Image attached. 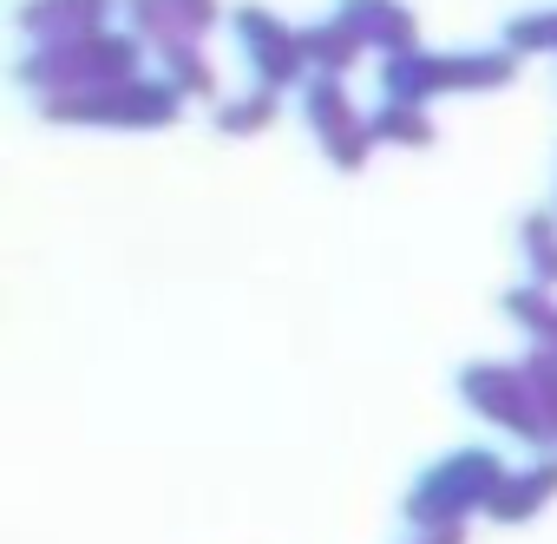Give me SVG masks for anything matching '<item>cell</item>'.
<instances>
[{
	"label": "cell",
	"mask_w": 557,
	"mask_h": 544,
	"mask_svg": "<svg viewBox=\"0 0 557 544\" xmlns=\"http://www.w3.org/2000/svg\"><path fill=\"white\" fill-rule=\"evenodd\" d=\"M125 79H138V34L60 40V47H34L21 60V86H34L40 99H79V92H106Z\"/></svg>",
	"instance_id": "1"
},
{
	"label": "cell",
	"mask_w": 557,
	"mask_h": 544,
	"mask_svg": "<svg viewBox=\"0 0 557 544\" xmlns=\"http://www.w3.org/2000/svg\"><path fill=\"white\" fill-rule=\"evenodd\" d=\"M505 479H511V472L498 466V453L459 446V453L433 459V466L413 479V492H407L400 511H407V524H420V531H453V524H466L472 511H485Z\"/></svg>",
	"instance_id": "2"
},
{
	"label": "cell",
	"mask_w": 557,
	"mask_h": 544,
	"mask_svg": "<svg viewBox=\"0 0 557 544\" xmlns=\"http://www.w3.org/2000/svg\"><path fill=\"white\" fill-rule=\"evenodd\" d=\"M459 400H466L479 420L505 426L511 440H531V446H557V440H550V420H544V400L524 387L518 361H472V368L459 374Z\"/></svg>",
	"instance_id": "3"
},
{
	"label": "cell",
	"mask_w": 557,
	"mask_h": 544,
	"mask_svg": "<svg viewBox=\"0 0 557 544\" xmlns=\"http://www.w3.org/2000/svg\"><path fill=\"white\" fill-rule=\"evenodd\" d=\"M184 106V92L171 79H125V86H106V92H79V99H47L40 112L53 125H171Z\"/></svg>",
	"instance_id": "4"
},
{
	"label": "cell",
	"mask_w": 557,
	"mask_h": 544,
	"mask_svg": "<svg viewBox=\"0 0 557 544\" xmlns=\"http://www.w3.org/2000/svg\"><path fill=\"white\" fill-rule=\"evenodd\" d=\"M236 40L256 66V86L283 92V86H309V60H302V27H289L269 8H243L236 14Z\"/></svg>",
	"instance_id": "5"
},
{
	"label": "cell",
	"mask_w": 557,
	"mask_h": 544,
	"mask_svg": "<svg viewBox=\"0 0 557 544\" xmlns=\"http://www.w3.org/2000/svg\"><path fill=\"white\" fill-rule=\"evenodd\" d=\"M335 21H342L368 53H381V60H400V53H413V40H420V21L407 14V0H342Z\"/></svg>",
	"instance_id": "6"
},
{
	"label": "cell",
	"mask_w": 557,
	"mask_h": 544,
	"mask_svg": "<svg viewBox=\"0 0 557 544\" xmlns=\"http://www.w3.org/2000/svg\"><path fill=\"white\" fill-rule=\"evenodd\" d=\"M125 0H27L21 8V34L34 47H60V40H92L106 34V14Z\"/></svg>",
	"instance_id": "7"
},
{
	"label": "cell",
	"mask_w": 557,
	"mask_h": 544,
	"mask_svg": "<svg viewBox=\"0 0 557 544\" xmlns=\"http://www.w3.org/2000/svg\"><path fill=\"white\" fill-rule=\"evenodd\" d=\"M440 92H453L446 53L413 47V53H400V60L381 66V99H387V106H426V99H440Z\"/></svg>",
	"instance_id": "8"
},
{
	"label": "cell",
	"mask_w": 557,
	"mask_h": 544,
	"mask_svg": "<svg viewBox=\"0 0 557 544\" xmlns=\"http://www.w3.org/2000/svg\"><path fill=\"white\" fill-rule=\"evenodd\" d=\"M550 498H557V459H544V466H531V472H511V479L492 492L485 518H498V524H524V518H537Z\"/></svg>",
	"instance_id": "9"
},
{
	"label": "cell",
	"mask_w": 557,
	"mask_h": 544,
	"mask_svg": "<svg viewBox=\"0 0 557 544\" xmlns=\"http://www.w3.org/2000/svg\"><path fill=\"white\" fill-rule=\"evenodd\" d=\"M361 53H368V47H361L335 14H329L322 27H302V60L315 66V79H342V73H355Z\"/></svg>",
	"instance_id": "10"
},
{
	"label": "cell",
	"mask_w": 557,
	"mask_h": 544,
	"mask_svg": "<svg viewBox=\"0 0 557 544\" xmlns=\"http://www.w3.org/2000/svg\"><path fill=\"white\" fill-rule=\"evenodd\" d=\"M302 112H309V132H315L322 145L342 138L348 125H361V112H355V99H348L342 79H309V86H302Z\"/></svg>",
	"instance_id": "11"
},
{
	"label": "cell",
	"mask_w": 557,
	"mask_h": 544,
	"mask_svg": "<svg viewBox=\"0 0 557 544\" xmlns=\"http://www.w3.org/2000/svg\"><path fill=\"white\" fill-rule=\"evenodd\" d=\"M158 60H164V79H171L177 92H190V99H210V92H216V73H210V60H203V40H171Z\"/></svg>",
	"instance_id": "12"
},
{
	"label": "cell",
	"mask_w": 557,
	"mask_h": 544,
	"mask_svg": "<svg viewBox=\"0 0 557 544\" xmlns=\"http://www.w3.org/2000/svg\"><path fill=\"white\" fill-rule=\"evenodd\" d=\"M518 249L537 289H557V217H524L518 223Z\"/></svg>",
	"instance_id": "13"
},
{
	"label": "cell",
	"mask_w": 557,
	"mask_h": 544,
	"mask_svg": "<svg viewBox=\"0 0 557 544\" xmlns=\"http://www.w3.org/2000/svg\"><path fill=\"white\" fill-rule=\"evenodd\" d=\"M498 309H505L531 342H550V329H557V302H550V289H537V283L505 289V296H498Z\"/></svg>",
	"instance_id": "14"
},
{
	"label": "cell",
	"mask_w": 557,
	"mask_h": 544,
	"mask_svg": "<svg viewBox=\"0 0 557 544\" xmlns=\"http://www.w3.org/2000/svg\"><path fill=\"white\" fill-rule=\"evenodd\" d=\"M368 125H374L381 145H407V151L433 145V119H426V106H381Z\"/></svg>",
	"instance_id": "15"
},
{
	"label": "cell",
	"mask_w": 557,
	"mask_h": 544,
	"mask_svg": "<svg viewBox=\"0 0 557 544\" xmlns=\"http://www.w3.org/2000/svg\"><path fill=\"white\" fill-rule=\"evenodd\" d=\"M125 14H132V34L151 40L158 53H164L171 40H184V27H177V14H171V0H125Z\"/></svg>",
	"instance_id": "16"
},
{
	"label": "cell",
	"mask_w": 557,
	"mask_h": 544,
	"mask_svg": "<svg viewBox=\"0 0 557 544\" xmlns=\"http://www.w3.org/2000/svg\"><path fill=\"white\" fill-rule=\"evenodd\" d=\"M275 119V92L269 86H256V92H243V99H230L223 112H216V125L230 132V138H249V132H262Z\"/></svg>",
	"instance_id": "17"
},
{
	"label": "cell",
	"mask_w": 557,
	"mask_h": 544,
	"mask_svg": "<svg viewBox=\"0 0 557 544\" xmlns=\"http://www.w3.org/2000/svg\"><path fill=\"white\" fill-rule=\"evenodd\" d=\"M505 47H511V53H557V8L518 14V21L505 27Z\"/></svg>",
	"instance_id": "18"
},
{
	"label": "cell",
	"mask_w": 557,
	"mask_h": 544,
	"mask_svg": "<svg viewBox=\"0 0 557 544\" xmlns=\"http://www.w3.org/2000/svg\"><path fill=\"white\" fill-rule=\"evenodd\" d=\"M374 145H381V138H374V125H368V119H361V125H348V132H342V138H329V145H322V151H329V164H335V171H361V164H368V151H374Z\"/></svg>",
	"instance_id": "19"
},
{
	"label": "cell",
	"mask_w": 557,
	"mask_h": 544,
	"mask_svg": "<svg viewBox=\"0 0 557 544\" xmlns=\"http://www.w3.org/2000/svg\"><path fill=\"white\" fill-rule=\"evenodd\" d=\"M518 374H524V387H531L544 407L557 400V348H537V342H531V348H524V361H518Z\"/></svg>",
	"instance_id": "20"
},
{
	"label": "cell",
	"mask_w": 557,
	"mask_h": 544,
	"mask_svg": "<svg viewBox=\"0 0 557 544\" xmlns=\"http://www.w3.org/2000/svg\"><path fill=\"white\" fill-rule=\"evenodd\" d=\"M171 14H177L184 40H203V34L216 27V0H171Z\"/></svg>",
	"instance_id": "21"
},
{
	"label": "cell",
	"mask_w": 557,
	"mask_h": 544,
	"mask_svg": "<svg viewBox=\"0 0 557 544\" xmlns=\"http://www.w3.org/2000/svg\"><path fill=\"white\" fill-rule=\"evenodd\" d=\"M413 544H466V524H453V531H420Z\"/></svg>",
	"instance_id": "22"
},
{
	"label": "cell",
	"mask_w": 557,
	"mask_h": 544,
	"mask_svg": "<svg viewBox=\"0 0 557 544\" xmlns=\"http://www.w3.org/2000/svg\"><path fill=\"white\" fill-rule=\"evenodd\" d=\"M544 420H550V440H557V400H550V407H544Z\"/></svg>",
	"instance_id": "23"
},
{
	"label": "cell",
	"mask_w": 557,
	"mask_h": 544,
	"mask_svg": "<svg viewBox=\"0 0 557 544\" xmlns=\"http://www.w3.org/2000/svg\"><path fill=\"white\" fill-rule=\"evenodd\" d=\"M537 348H557V329H550V342H537Z\"/></svg>",
	"instance_id": "24"
}]
</instances>
